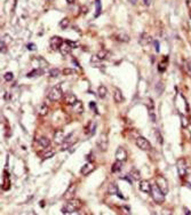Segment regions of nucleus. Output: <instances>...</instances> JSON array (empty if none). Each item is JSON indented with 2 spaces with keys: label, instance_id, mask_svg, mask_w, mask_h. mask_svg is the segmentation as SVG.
I'll use <instances>...</instances> for the list:
<instances>
[{
  "label": "nucleus",
  "instance_id": "obj_1",
  "mask_svg": "<svg viewBox=\"0 0 191 215\" xmlns=\"http://www.w3.org/2000/svg\"><path fill=\"white\" fill-rule=\"evenodd\" d=\"M82 207V203L79 199H70L65 203V205L62 207V213L63 214H71L75 213L77 211H79Z\"/></svg>",
  "mask_w": 191,
  "mask_h": 215
},
{
  "label": "nucleus",
  "instance_id": "obj_2",
  "mask_svg": "<svg viewBox=\"0 0 191 215\" xmlns=\"http://www.w3.org/2000/svg\"><path fill=\"white\" fill-rule=\"evenodd\" d=\"M151 196H152L153 200L156 201V204H163L165 201V193L158 188V185H152V191H151Z\"/></svg>",
  "mask_w": 191,
  "mask_h": 215
},
{
  "label": "nucleus",
  "instance_id": "obj_3",
  "mask_svg": "<svg viewBox=\"0 0 191 215\" xmlns=\"http://www.w3.org/2000/svg\"><path fill=\"white\" fill-rule=\"evenodd\" d=\"M62 96H63V92H62L61 85L54 86V87L51 89L49 94H48V98H49L51 101H53V102H56L58 100H61Z\"/></svg>",
  "mask_w": 191,
  "mask_h": 215
},
{
  "label": "nucleus",
  "instance_id": "obj_4",
  "mask_svg": "<svg viewBox=\"0 0 191 215\" xmlns=\"http://www.w3.org/2000/svg\"><path fill=\"white\" fill-rule=\"evenodd\" d=\"M156 184L158 185V188H159L165 195L168 193V182H167V180L165 179L163 175H157V176H156Z\"/></svg>",
  "mask_w": 191,
  "mask_h": 215
},
{
  "label": "nucleus",
  "instance_id": "obj_5",
  "mask_svg": "<svg viewBox=\"0 0 191 215\" xmlns=\"http://www.w3.org/2000/svg\"><path fill=\"white\" fill-rule=\"evenodd\" d=\"M176 168H177V173L181 178H184V175L187 174L188 171V165H187V160L184 158H180L176 161Z\"/></svg>",
  "mask_w": 191,
  "mask_h": 215
},
{
  "label": "nucleus",
  "instance_id": "obj_6",
  "mask_svg": "<svg viewBox=\"0 0 191 215\" xmlns=\"http://www.w3.org/2000/svg\"><path fill=\"white\" fill-rule=\"evenodd\" d=\"M135 143H136V146H137L138 149H141V150H143V151H148V150L151 149V144H150V142H149L145 137H143V136H138V137L136 139Z\"/></svg>",
  "mask_w": 191,
  "mask_h": 215
},
{
  "label": "nucleus",
  "instance_id": "obj_7",
  "mask_svg": "<svg viewBox=\"0 0 191 215\" xmlns=\"http://www.w3.org/2000/svg\"><path fill=\"white\" fill-rule=\"evenodd\" d=\"M97 146H98V149L101 150V151H103V152H105L107 150H108V146H109V139H108V136H107V134H101V136L98 137V140H97Z\"/></svg>",
  "mask_w": 191,
  "mask_h": 215
},
{
  "label": "nucleus",
  "instance_id": "obj_8",
  "mask_svg": "<svg viewBox=\"0 0 191 215\" xmlns=\"http://www.w3.org/2000/svg\"><path fill=\"white\" fill-rule=\"evenodd\" d=\"M63 39L61 38V37L58 36H54L51 38V40H49V44H51V47H52V49L53 51H57V49H60L61 48V46L63 45Z\"/></svg>",
  "mask_w": 191,
  "mask_h": 215
},
{
  "label": "nucleus",
  "instance_id": "obj_9",
  "mask_svg": "<svg viewBox=\"0 0 191 215\" xmlns=\"http://www.w3.org/2000/svg\"><path fill=\"white\" fill-rule=\"evenodd\" d=\"M127 151H126V149L125 148H122V146H119L118 149H117V151H116V159L119 161H126L127 160Z\"/></svg>",
  "mask_w": 191,
  "mask_h": 215
},
{
  "label": "nucleus",
  "instance_id": "obj_10",
  "mask_svg": "<svg viewBox=\"0 0 191 215\" xmlns=\"http://www.w3.org/2000/svg\"><path fill=\"white\" fill-rule=\"evenodd\" d=\"M76 191H77L76 184H70V187L66 189L65 193L63 195V198H64V199H66V200L73 199V197L76 196Z\"/></svg>",
  "mask_w": 191,
  "mask_h": 215
},
{
  "label": "nucleus",
  "instance_id": "obj_11",
  "mask_svg": "<svg viewBox=\"0 0 191 215\" xmlns=\"http://www.w3.org/2000/svg\"><path fill=\"white\" fill-rule=\"evenodd\" d=\"M140 190H141L142 192H144V193H151V191H152V185H151V183H150L149 181L143 180V181L140 182Z\"/></svg>",
  "mask_w": 191,
  "mask_h": 215
},
{
  "label": "nucleus",
  "instance_id": "obj_12",
  "mask_svg": "<svg viewBox=\"0 0 191 215\" xmlns=\"http://www.w3.org/2000/svg\"><path fill=\"white\" fill-rule=\"evenodd\" d=\"M77 101H78L77 96L75 94H72V93H68V94H65L64 97H63V102H64V104H66V105H73Z\"/></svg>",
  "mask_w": 191,
  "mask_h": 215
},
{
  "label": "nucleus",
  "instance_id": "obj_13",
  "mask_svg": "<svg viewBox=\"0 0 191 215\" xmlns=\"http://www.w3.org/2000/svg\"><path fill=\"white\" fill-rule=\"evenodd\" d=\"M65 136H64V133L62 129H57L55 133H54V142L56 144H63L65 142Z\"/></svg>",
  "mask_w": 191,
  "mask_h": 215
},
{
  "label": "nucleus",
  "instance_id": "obj_14",
  "mask_svg": "<svg viewBox=\"0 0 191 215\" xmlns=\"http://www.w3.org/2000/svg\"><path fill=\"white\" fill-rule=\"evenodd\" d=\"M37 143L39 144L40 148L47 149V148H49V145H51V140H49L48 137H46V136H40L39 139H37Z\"/></svg>",
  "mask_w": 191,
  "mask_h": 215
},
{
  "label": "nucleus",
  "instance_id": "obj_15",
  "mask_svg": "<svg viewBox=\"0 0 191 215\" xmlns=\"http://www.w3.org/2000/svg\"><path fill=\"white\" fill-rule=\"evenodd\" d=\"M94 169H95L94 165H93L92 162H87V164H85V165L82 166V168H81L80 172H81L82 175H89Z\"/></svg>",
  "mask_w": 191,
  "mask_h": 215
},
{
  "label": "nucleus",
  "instance_id": "obj_16",
  "mask_svg": "<svg viewBox=\"0 0 191 215\" xmlns=\"http://www.w3.org/2000/svg\"><path fill=\"white\" fill-rule=\"evenodd\" d=\"M109 193H110V195H117L119 198L125 199V197L120 193V191H119V189H118V187H117V184H116L115 182H112V183L109 185Z\"/></svg>",
  "mask_w": 191,
  "mask_h": 215
},
{
  "label": "nucleus",
  "instance_id": "obj_17",
  "mask_svg": "<svg viewBox=\"0 0 191 215\" xmlns=\"http://www.w3.org/2000/svg\"><path fill=\"white\" fill-rule=\"evenodd\" d=\"M9 188H10V179H9L8 172L6 171V172H5V175H3V181H2L1 189L5 190V191H7V190H9Z\"/></svg>",
  "mask_w": 191,
  "mask_h": 215
},
{
  "label": "nucleus",
  "instance_id": "obj_18",
  "mask_svg": "<svg viewBox=\"0 0 191 215\" xmlns=\"http://www.w3.org/2000/svg\"><path fill=\"white\" fill-rule=\"evenodd\" d=\"M113 100H115L116 103H122L125 101L124 96H122V93L119 88H115V92H113Z\"/></svg>",
  "mask_w": 191,
  "mask_h": 215
},
{
  "label": "nucleus",
  "instance_id": "obj_19",
  "mask_svg": "<svg viewBox=\"0 0 191 215\" xmlns=\"http://www.w3.org/2000/svg\"><path fill=\"white\" fill-rule=\"evenodd\" d=\"M54 155H55V150L52 149V148H47V149H45V151L42 152L41 158H42L44 160H45V159H49V158H52Z\"/></svg>",
  "mask_w": 191,
  "mask_h": 215
},
{
  "label": "nucleus",
  "instance_id": "obj_20",
  "mask_svg": "<svg viewBox=\"0 0 191 215\" xmlns=\"http://www.w3.org/2000/svg\"><path fill=\"white\" fill-rule=\"evenodd\" d=\"M71 49H72V47H71L66 41H64L63 45H62L61 48H60V52L62 53V55H69V54L71 53Z\"/></svg>",
  "mask_w": 191,
  "mask_h": 215
},
{
  "label": "nucleus",
  "instance_id": "obj_21",
  "mask_svg": "<svg viewBox=\"0 0 191 215\" xmlns=\"http://www.w3.org/2000/svg\"><path fill=\"white\" fill-rule=\"evenodd\" d=\"M150 100V107H148V112H149V118H150V120L152 121V123H156V120H157V117H156V113H154V109H153V102L151 98H149Z\"/></svg>",
  "mask_w": 191,
  "mask_h": 215
},
{
  "label": "nucleus",
  "instance_id": "obj_22",
  "mask_svg": "<svg viewBox=\"0 0 191 215\" xmlns=\"http://www.w3.org/2000/svg\"><path fill=\"white\" fill-rule=\"evenodd\" d=\"M48 113V105L46 103H41L38 107V114L40 117H45Z\"/></svg>",
  "mask_w": 191,
  "mask_h": 215
},
{
  "label": "nucleus",
  "instance_id": "obj_23",
  "mask_svg": "<svg viewBox=\"0 0 191 215\" xmlns=\"http://www.w3.org/2000/svg\"><path fill=\"white\" fill-rule=\"evenodd\" d=\"M72 110H73V112H76V113H78V114L82 113V111H84L82 102H81V101H77L76 103L72 105Z\"/></svg>",
  "mask_w": 191,
  "mask_h": 215
},
{
  "label": "nucleus",
  "instance_id": "obj_24",
  "mask_svg": "<svg viewBox=\"0 0 191 215\" xmlns=\"http://www.w3.org/2000/svg\"><path fill=\"white\" fill-rule=\"evenodd\" d=\"M150 41H151L150 36H148L147 33H142V35H141V37H140V44H141V45L145 46V45H148Z\"/></svg>",
  "mask_w": 191,
  "mask_h": 215
},
{
  "label": "nucleus",
  "instance_id": "obj_25",
  "mask_svg": "<svg viewBox=\"0 0 191 215\" xmlns=\"http://www.w3.org/2000/svg\"><path fill=\"white\" fill-rule=\"evenodd\" d=\"M96 56L102 61V60H108L109 57H110V53L108 52V51H105V49H102V51H100L98 53L96 54Z\"/></svg>",
  "mask_w": 191,
  "mask_h": 215
},
{
  "label": "nucleus",
  "instance_id": "obj_26",
  "mask_svg": "<svg viewBox=\"0 0 191 215\" xmlns=\"http://www.w3.org/2000/svg\"><path fill=\"white\" fill-rule=\"evenodd\" d=\"M121 168H122V161L117 160L115 164L112 165V167H111V172H112V173H118V172L121 171Z\"/></svg>",
  "mask_w": 191,
  "mask_h": 215
},
{
  "label": "nucleus",
  "instance_id": "obj_27",
  "mask_svg": "<svg viewBox=\"0 0 191 215\" xmlns=\"http://www.w3.org/2000/svg\"><path fill=\"white\" fill-rule=\"evenodd\" d=\"M107 94H108V89H107L105 86H100V87H98V89H97V95H98L100 98H105Z\"/></svg>",
  "mask_w": 191,
  "mask_h": 215
},
{
  "label": "nucleus",
  "instance_id": "obj_28",
  "mask_svg": "<svg viewBox=\"0 0 191 215\" xmlns=\"http://www.w3.org/2000/svg\"><path fill=\"white\" fill-rule=\"evenodd\" d=\"M129 176H132L133 180H135V181H138V180L141 179V173H140L138 169L132 168V169H131V173H129Z\"/></svg>",
  "mask_w": 191,
  "mask_h": 215
},
{
  "label": "nucleus",
  "instance_id": "obj_29",
  "mask_svg": "<svg viewBox=\"0 0 191 215\" xmlns=\"http://www.w3.org/2000/svg\"><path fill=\"white\" fill-rule=\"evenodd\" d=\"M183 67H184V71H185V73H187L189 77H191V60H185Z\"/></svg>",
  "mask_w": 191,
  "mask_h": 215
},
{
  "label": "nucleus",
  "instance_id": "obj_30",
  "mask_svg": "<svg viewBox=\"0 0 191 215\" xmlns=\"http://www.w3.org/2000/svg\"><path fill=\"white\" fill-rule=\"evenodd\" d=\"M44 72H42V70L41 69H35V70H32V71H30L28 74H26V77H29V78H32V77H38V76H41Z\"/></svg>",
  "mask_w": 191,
  "mask_h": 215
},
{
  "label": "nucleus",
  "instance_id": "obj_31",
  "mask_svg": "<svg viewBox=\"0 0 191 215\" xmlns=\"http://www.w3.org/2000/svg\"><path fill=\"white\" fill-rule=\"evenodd\" d=\"M116 39L119 40V41H122V42H127L129 40V37L127 36L126 33H118L116 36Z\"/></svg>",
  "mask_w": 191,
  "mask_h": 215
},
{
  "label": "nucleus",
  "instance_id": "obj_32",
  "mask_svg": "<svg viewBox=\"0 0 191 215\" xmlns=\"http://www.w3.org/2000/svg\"><path fill=\"white\" fill-rule=\"evenodd\" d=\"M181 123H182V127L183 128H188V126L190 125V119H188L185 116H181Z\"/></svg>",
  "mask_w": 191,
  "mask_h": 215
},
{
  "label": "nucleus",
  "instance_id": "obj_33",
  "mask_svg": "<svg viewBox=\"0 0 191 215\" xmlns=\"http://www.w3.org/2000/svg\"><path fill=\"white\" fill-rule=\"evenodd\" d=\"M184 178H185V183H187V185L191 188V168H188L187 174L184 175Z\"/></svg>",
  "mask_w": 191,
  "mask_h": 215
},
{
  "label": "nucleus",
  "instance_id": "obj_34",
  "mask_svg": "<svg viewBox=\"0 0 191 215\" xmlns=\"http://www.w3.org/2000/svg\"><path fill=\"white\" fill-rule=\"evenodd\" d=\"M69 24H70V21H69V18H62V21L60 22V28L61 29H65V28H68L69 26Z\"/></svg>",
  "mask_w": 191,
  "mask_h": 215
},
{
  "label": "nucleus",
  "instance_id": "obj_35",
  "mask_svg": "<svg viewBox=\"0 0 191 215\" xmlns=\"http://www.w3.org/2000/svg\"><path fill=\"white\" fill-rule=\"evenodd\" d=\"M156 90H157V94L158 95H161V93L164 92V84L161 81H159L157 85H156Z\"/></svg>",
  "mask_w": 191,
  "mask_h": 215
},
{
  "label": "nucleus",
  "instance_id": "obj_36",
  "mask_svg": "<svg viewBox=\"0 0 191 215\" xmlns=\"http://www.w3.org/2000/svg\"><path fill=\"white\" fill-rule=\"evenodd\" d=\"M3 79H5L6 81H12V80L14 79V74H13L12 72H6V73L3 74Z\"/></svg>",
  "mask_w": 191,
  "mask_h": 215
},
{
  "label": "nucleus",
  "instance_id": "obj_37",
  "mask_svg": "<svg viewBox=\"0 0 191 215\" xmlns=\"http://www.w3.org/2000/svg\"><path fill=\"white\" fill-rule=\"evenodd\" d=\"M96 16H98L101 14V10H102V7H101V0H96Z\"/></svg>",
  "mask_w": 191,
  "mask_h": 215
},
{
  "label": "nucleus",
  "instance_id": "obj_38",
  "mask_svg": "<svg viewBox=\"0 0 191 215\" xmlns=\"http://www.w3.org/2000/svg\"><path fill=\"white\" fill-rule=\"evenodd\" d=\"M58 74H60V70L56 69V68H55V69H52V70L49 71V76L53 77V78H54V77H57Z\"/></svg>",
  "mask_w": 191,
  "mask_h": 215
},
{
  "label": "nucleus",
  "instance_id": "obj_39",
  "mask_svg": "<svg viewBox=\"0 0 191 215\" xmlns=\"http://www.w3.org/2000/svg\"><path fill=\"white\" fill-rule=\"evenodd\" d=\"M166 67H167V64H166L165 62H161V63L158 64V70L160 72H164L165 71V69H166Z\"/></svg>",
  "mask_w": 191,
  "mask_h": 215
},
{
  "label": "nucleus",
  "instance_id": "obj_40",
  "mask_svg": "<svg viewBox=\"0 0 191 215\" xmlns=\"http://www.w3.org/2000/svg\"><path fill=\"white\" fill-rule=\"evenodd\" d=\"M73 73H76V71L73 70V69H64L63 70V74H65V76H70V74H73Z\"/></svg>",
  "mask_w": 191,
  "mask_h": 215
},
{
  "label": "nucleus",
  "instance_id": "obj_41",
  "mask_svg": "<svg viewBox=\"0 0 191 215\" xmlns=\"http://www.w3.org/2000/svg\"><path fill=\"white\" fill-rule=\"evenodd\" d=\"M156 135H157V141H159V143H163V139H161L159 130H156Z\"/></svg>",
  "mask_w": 191,
  "mask_h": 215
},
{
  "label": "nucleus",
  "instance_id": "obj_42",
  "mask_svg": "<svg viewBox=\"0 0 191 215\" xmlns=\"http://www.w3.org/2000/svg\"><path fill=\"white\" fill-rule=\"evenodd\" d=\"M154 49H156L157 53H159V51H160V46H159V42L157 40H154Z\"/></svg>",
  "mask_w": 191,
  "mask_h": 215
},
{
  "label": "nucleus",
  "instance_id": "obj_43",
  "mask_svg": "<svg viewBox=\"0 0 191 215\" xmlns=\"http://www.w3.org/2000/svg\"><path fill=\"white\" fill-rule=\"evenodd\" d=\"M28 49H29V51H36L37 47H36L35 44H29V45H28Z\"/></svg>",
  "mask_w": 191,
  "mask_h": 215
},
{
  "label": "nucleus",
  "instance_id": "obj_44",
  "mask_svg": "<svg viewBox=\"0 0 191 215\" xmlns=\"http://www.w3.org/2000/svg\"><path fill=\"white\" fill-rule=\"evenodd\" d=\"M65 41H66V42H68V44H69V45H70L72 48H76V47H78V46H77V44H76V42H73V41H70V40H65Z\"/></svg>",
  "mask_w": 191,
  "mask_h": 215
},
{
  "label": "nucleus",
  "instance_id": "obj_45",
  "mask_svg": "<svg viewBox=\"0 0 191 215\" xmlns=\"http://www.w3.org/2000/svg\"><path fill=\"white\" fill-rule=\"evenodd\" d=\"M151 2H152V0H143V3H144L145 6H150Z\"/></svg>",
  "mask_w": 191,
  "mask_h": 215
},
{
  "label": "nucleus",
  "instance_id": "obj_46",
  "mask_svg": "<svg viewBox=\"0 0 191 215\" xmlns=\"http://www.w3.org/2000/svg\"><path fill=\"white\" fill-rule=\"evenodd\" d=\"M89 107H92V109H94V110H95V112H97V110H96V104H95V103L91 102V103H89Z\"/></svg>",
  "mask_w": 191,
  "mask_h": 215
},
{
  "label": "nucleus",
  "instance_id": "obj_47",
  "mask_svg": "<svg viewBox=\"0 0 191 215\" xmlns=\"http://www.w3.org/2000/svg\"><path fill=\"white\" fill-rule=\"evenodd\" d=\"M185 2H187V6H188V8H190V9H191V0H185Z\"/></svg>",
  "mask_w": 191,
  "mask_h": 215
},
{
  "label": "nucleus",
  "instance_id": "obj_48",
  "mask_svg": "<svg viewBox=\"0 0 191 215\" xmlns=\"http://www.w3.org/2000/svg\"><path fill=\"white\" fill-rule=\"evenodd\" d=\"M184 213H187V214H189V215L191 214V212H190V211H189L188 208H185V207H184Z\"/></svg>",
  "mask_w": 191,
  "mask_h": 215
},
{
  "label": "nucleus",
  "instance_id": "obj_49",
  "mask_svg": "<svg viewBox=\"0 0 191 215\" xmlns=\"http://www.w3.org/2000/svg\"><path fill=\"white\" fill-rule=\"evenodd\" d=\"M66 2L68 3H72V2H75V0H66Z\"/></svg>",
  "mask_w": 191,
  "mask_h": 215
},
{
  "label": "nucleus",
  "instance_id": "obj_50",
  "mask_svg": "<svg viewBox=\"0 0 191 215\" xmlns=\"http://www.w3.org/2000/svg\"><path fill=\"white\" fill-rule=\"evenodd\" d=\"M190 17H191V12H190Z\"/></svg>",
  "mask_w": 191,
  "mask_h": 215
},
{
  "label": "nucleus",
  "instance_id": "obj_51",
  "mask_svg": "<svg viewBox=\"0 0 191 215\" xmlns=\"http://www.w3.org/2000/svg\"><path fill=\"white\" fill-rule=\"evenodd\" d=\"M190 124H191V119H190Z\"/></svg>",
  "mask_w": 191,
  "mask_h": 215
}]
</instances>
